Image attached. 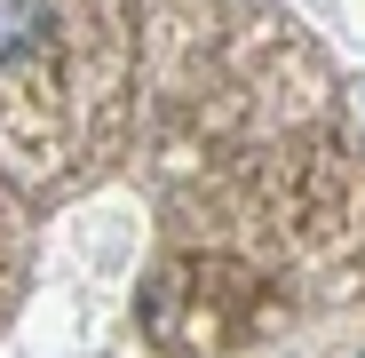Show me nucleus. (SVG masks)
I'll return each instance as SVG.
<instances>
[{
	"instance_id": "f257e3e1",
	"label": "nucleus",
	"mask_w": 365,
	"mask_h": 358,
	"mask_svg": "<svg viewBox=\"0 0 365 358\" xmlns=\"http://www.w3.org/2000/svg\"><path fill=\"white\" fill-rule=\"evenodd\" d=\"M40 32V0H0V56H24Z\"/></svg>"
}]
</instances>
